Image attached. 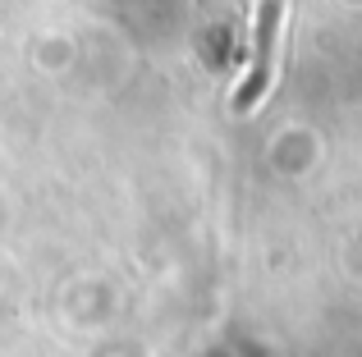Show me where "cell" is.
Returning <instances> with one entry per match:
<instances>
[{
    "label": "cell",
    "mask_w": 362,
    "mask_h": 357,
    "mask_svg": "<svg viewBox=\"0 0 362 357\" xmlns=\"http://www.w3.org/2000/svg\"><path fill=\"white\" fill-rule=\"evenodd\" d=\"M280 0H262L257 14V46H252V69L243 73L239 92H234V110H252L262 101L266 83H271V55H275V28H280Z\"/></svg>",
    "instance_id": "obj_1"
}]
</instances>
